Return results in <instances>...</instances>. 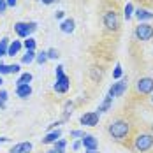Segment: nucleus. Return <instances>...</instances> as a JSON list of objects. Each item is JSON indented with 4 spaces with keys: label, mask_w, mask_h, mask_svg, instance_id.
<instances>
[{
    "label": "nucleus",
    "mask_w": 153,
    "mask_h": 153,
    "mask_svg": "<svg viewBox=\"0 0 153 153\" xmlns=\"http://www.w3.org/2000/svg\"><path fill=\"white\" fill-rule=\"evenodd\" d=\"M136 92L139 95H152L153 93V77H139L136 81Z\"/></svg>",
    "instance_id": "nucleus-6"
},
{
    "label": "nucleus",
    "mask_w": 153,
    "mask_h": 153,
    "mask_svg": "<svg viewBox=\"0 0 153 153\" xmlns=\"http://www.w3.org/2000/svg\"><path fill=\"white\" fill-rule=\"evenodd\" d=\"M102 21H104L106 30H109V32H118L120 30V16H118V13H116L114 9L106 11V13H104V18H102Z\"/></svg>",
    "instance_id": "nucleus-4"
},
{
    "label": "nucleus",
    "mask_w": 153,
    "mask_h": 153,
    "mask_svg": "<svg viewBox=\"0 0 153 153\" xmlns=\"http://www.w3.org/2000/svg\"><path fill=\"white\" fill-rule=\"evenodd\" d=\"M41 2H42V4H46V5H51V4H55L56 0H41Z\"/></svg>",
    "instance_id": "nucleus-34"
},
{
    "label": "nucleus",
    "mask_w": 153,
    "mask_h": 153,
    "mask_svg": "<svg viewBox=\"0 0 153 153\" xmlns=\"http://www.w3.org/2000/svg\"><path fill=\"white\" fill-rule=\"evenodd\" d=\"M122 74H123L122 65H120V63H116V67H114V71H113V77H114V79H120Z\"/></svg>",
    "instance_id": "nucleus-28"
},
{
    "label": "nucleus",
    "mask_w": 153,
    "mask_h": 153,
    "mask_svg": "<svg viewBox=\"0 0 153 153\" xmlns=\"http://www.w3.org/2000/svg\"><path fill=\"white\" fill-rule=\"evenodd\" d=\"M14 32H16V35H18L19 39H27V37H30L28 21H18V23H14Z\"/></svg>",
    "instance_id": "nucleus-9"
},
{
    "label": "nucleus",
    "mask_w": 153,
    "mask_h": 153,
    "mask_svg": "<svg viewBox=\"0 0 153 153\" xmlns=\"http://www.w3.org/2000/svg\"><path fill=\"white\" fill-rule=\"evenodd\" d=\"M150 134H153V123L150 125Z\"/></svg>",
    "instance_id": "nucleus-37"
},
{
    "label": "nucleus",
    "mask_w": 153,
    "mask_h": 153,
    "mask_svg": "<svg viewBox=\"0 0 153 153\" xmlns=\"http://www.w3.org/2000/svg\"><path fill=\"white\" fill-rule=\"evenodd\" d=\"M79 122H81V125H85V127H95V125L99 123V113H97V111L85 113V114L79 118Z\"/></svg>",
    "instance_id": "nucleus-8"
},
{
    "label": "nucleus",
    "mask_w": 153,
    "mask_h": 153,
    "mask_svg": "<svg viewBox=\"0 0 153 153\" xmlns=\"http://www.w3.org/2000/svg\"><path fill=\"white\" fill-rule=\"evenodd\" d=\"M35 55H37L35 51H27V53L23 55V58H21V63H25V65H27V63L35 62Z\"/></svg>",
    "instance_id": "nucleus-21"
},
{
    "label": "nucleus",
    "mask_w": 153,
    "mask_h": 153,
    "mask_svg": "<svg viewBox=\"0 0 153 153\" xmlns=\"http://www.w3.org/2000/svg\"><path fill=\"white\" fill-rule=\"evenodd\" d=\"M44 153H56L55 150H48V152H44Z\"/></svg>",
    "instance_id": "nucleus-39"
},
{
    "label": "nucleus",
    "mask_w": 153,
    "mask_h": 153,
    "mask_svg": "<svg viewBox=\"0 0 153 153\" xmlns=\"http://www.w3.org/2000/svg\"><path fill=\"white\" fill-rule=\"evenodd\" d=\"M85 152H86V153H99L97 150H85Z\"/></svg>",
    "instance_id": "nucleus-36"
},
{
    "label": "nucleus",
    "mask_w": 153,
    "mask_h": 153,
    "mask_svg": "<svg viewBox=\"0 0 153 153\" xmlns=\"http://www.w3.org/2000/svg\"><path fill=\"white\" fill-rule=\"evenodd\" d=\"M60 137H62V130H60V128L51 130L49 134H46V136H44V139H42V144H53V143H56Z\"/></svg>",
    "instance_id": "nucleus-12"
},
{
    "label": "nucleus",
    "mask_w": 153,
    "mask_h": 153,
    "mask_svg": "<svg viewBox=\"0 0 153 153\" xmlns=\"http://www.w3.org/2000/svg\"><path fill=\"white\" fill-rule=\"evenodd\" d=\"M71 137H85L83 130H71Z\"/></svg>",
    "instance_id": "nucleus-29"
},
{
    "label": "nucleus",
    "mask_w": 153,
    "mask_h": 153,
    "mask_svg": "<svg viewBox=\"0 0 153 153\" xmlns=\"http://www.w3.org/2000/svg\"><path fill=\"white\" fill-rule=\"evenodd\" d=\"M150 102H152V106H153V93L150 95Z\"/></svg>",
    "instance_id": "nucleus-38"
},
{
    "label": "nucleus",
    "mask_w": 153,
    "mask_h": 153,
    "mask_svg": "<svg viewBox=\"0 0 153 153\" xmlns=\"http://www.w3.org/2000/svg\"><path fill=\"white\" fill-rule=\"evenodd\" d=\"M5 104H7V92L0 90V111L5 109Z\"/></svg>",
    "instance_id": "nucleus-27"
},
{
    "label": "nucleus",
    "mask_w": 153,
    "mask_h": 153,
    "mask_svg": "<svg viewBox=\"0 0 153 153\" xmlns=\"http://www.w3.org/2000/svg\"><path fill=\"white\" fill-rule=\"evenodd\" d=\"M53 144H55V148H53V150H55L56 153H63V152H65V148H67L65 139H58V141H56V143H53Z\"/></svg>",
    "instance_id": "nucleus-22"
},
{
    "label": "nucleus",
    "mask_w": 153,
    "mask_h": 153,
    "mask_svg": "<svg viewBox=\"0 0 153 153\" xmlns=\"http://www.w3.org/2000/svg\"><path fill=\"white\" fill-rule=\"evenodd\" d=\"M4 74H5V63L0 60V76H4Z\"/></svg>",
    "instance_id": "nucleus-32"
},
{
    "label": "nucleus",
    "mask_w": 153,
    "mask_h": 153,
    "mask_svg": "<svg viewBox=\"0 0 153 153\" xmlns=\"http://www.w3.org/2000/svg\"><path fill=\"white\" fill-rule=\"evenodd\" d=\"M23 46H25L27 51H35V39L33 37H27L25 42H23Z\"/></svg>",
    "instance_id": "nucleus-23"
},
{
    "label": "nucleus",
    "mask_w": 153,
    "mask_h": 153,
    "mask_svg": "<svg viewBox=\"0 0 153 153\" xmlns=\"http://www.w3.org/2000/svg\"><path fill=\"white\" fill-rule=\"evenodd\" d=\"M132 16H134V5H132V4H127V5H125V19L128 21Z\"/></svg>",
    "instance_id": "nucleus-26"
},
{
    "label": "nucleus",
    "mask_w": 153,
    "mask_h": 153,
    "mask_svg": "<svg viewBox=\"0 0 153 153\" xmlns=\"http://www.w3.org/2000/svg\"><path fill=\"white\" fill-rule=\"evenodd\" d=\"M30 81H32V74L30 72H25V74H21L19 79L16 81V86H19V85H30Z\"/></svg>",
    "instance_id": "nucleus-19"
},
{
    "label": "nucleus",
    "mask_w": 153,
    "mask_h": 153,
    "mask_svg": "<svg viewBox=\"0 0 153 153\" xmlns=\"http://www.w3.org/2000/svg\"><path fill=\"white\" fill-rule=\"evenodd\" d=\"M19 71H21V65H19V63L5 65V74H19Z\"/></svg>",
    "instance_id": "nucleus-20"
},
{
    "label": "nucleus",
    "mask_w": 153,
    "mask_h": 153,
    "mask_svg": "<svg viewBox=\"0 0 153 153\" xmlns=\"http://www.w3.org/2000/svg\"><path fill=\"white\" fill-rule=\"evenodd\" d=\"M9 141V137H4V136H0V143H7Z\"/></svg>",
    "instance_id": "nucleus-35"
},
{
    "label": "nucleus",
    "mask_w": 153,
    "mask_h": 153,
    "mask_svg": "<svg viewBox=\"0 0 153 153\" xmlns=\"http://www.w3.org/2000/svg\"><path fill=\"white\" fill-rule=\"evenodd\" d=\"M48 60H56L58 56H60V51L58 49H55V48H51V49H48Z\"/></svg>",
    "instance_id": "nucleus-25"
},
{
    "label": "nucleus",
    "mask_w": 153,
    "mask_h": 153,
    "mask_svg": "<svg viewBox=\"0 0 153 153\" xmlns=\"http://www.w3.org/2000/svg\"><path fill=\"white\" fill-rule=\"evenodd\" d=\"M127 86H128V79L127 77H123V79H120L118 83H113V86L109 88V97H122L123 93H125V90H127Z\"/></svg>",
    "instance_id": "nucleus-7"
},
{
    "label": "nucleus",
    "mask_w": 153,
    "mask_h": 153,
    "mask_svg": "<svg viewBox=\"0 0 153 153\" xmlns=\"http://www.w3.org/2000/svg\"><path fill=\"white\" fill-rule=\"evenodd\" d=\"M32 148H33L32 143L25 141V143H18V144H14V146H11L9 153H30Z\"/></svg>",
    "instance_id": "nucleus-10"
},
{
    "label": "nucleus",
    "mask_w": 153,
    "mask_h": 153,
    "mask_svg": "<svg viewBox=\"0 0 153 153\" xmlns=\"http://www.w3.org/2000/svg\"><path fill=\"white\" fill-rule=\"evenodd\" d=\"M35 62H37L39 65H44V63L48 62V53H46V51L37 53V55H35Z\"/></svg>",
    "instance_id": "nucleus-24"
},
{
    "label": "nucleus",
    "mask_w": 153,
    "mask_h": 153,
    "mask_svg": "<svg viewBox=\"0 0 153 153\" xmlns=\"http://www.w3.org/2000/svg\"><path fill=\"white\" fill-rule=\"evenodd\" d=\"M153 148V134L150 132H141L134 137V150L144 153V152H150Z\"/></svg>",
    "instance_id": "nucleus-2"
},
{
    "label": "nucleus",
    "mask_w": 153,
    "mask_h": 153,
    "mask_svg": "<svg viewBox=\"0 0 153 153\" xmlns=\"http://www.w3.org/2000/svg\"><path fill=\"white\" fill-rule=\"evenodd\" d=\"M5 4H7V7H16L18 0H5Z\"/></svg>",
    "instance_id": "nucleus-31"
},
{
    "label": "nucleus",
    "mask_w": 153,
    "mask_h": 153,
    "mask_svg": "<svg viewBox=\"0 0 153 153\" xmlns=\"http://www.w3.org/2000/svg\"><path fill=\"white\" fill-rule=\"evenodd\" d=\"M9 7H7V4H5V0H0V14H5V11H7Z\"/></svg>",
    "instance_id": "nucleus-30"
},
{
    "label": "nucleus",
    "mask_w": 153,
    "mask_h": 153,
    "mask_svg": "<svg viewBox=\"0 0 153 153\" xmlns=\"http://www.w3.org/2000/svg\"><path fill=\"white\" fill-rule=\"evenodd\" d=\"M21 48H23V42H21V41H11V42H9V48H7V56L18 55Z\"/></svg>",
    "instance_id": "nucleus-16"
},
{
    "label": "nucleus",
    "mask_w": 153,
    "mask_h": 153,
    "mask_svg": "<svg viewBox=\"0 0 153 153\" xmlns=\"http://www.w3.org/2000/svg\"><path fill=\"white\" fill-rule=\"evenodd\" d=\"M134 35L137 41H143V42H148L153 39V27L148 25V23H139L134 30Z\"/></svg>",
    "instance_id": "nucleus-5"
},
{
    "label": "nucleus",
    "mask_w": 153,
    "mask_h": 153,
    "mask_svg": "<svg viewBox=\"0 0 153 153\" xmlns=\"http://www.w3.org/2000/svg\"><path fill=\"white\" fill-rule=\"evenodd\" d=\"M9 37H2L0 39V58L2 56H7V48H9Z\"/></svg>",
    "instance_id": "nucleus-18"
},
{
    "label": "nucleus",
    "mask_w": 153,
    "mask_h": 153,
    "mask_svg": "<svg viewBox=\"0 0 153 153\" xmlns=\"http://www.w3.org/2000/svg\"><path fill=\"white\" fill-rule=\"evenodd\" d=\"M16 95L19 99H28L32 95V86L30 85H19V86H16Z\"/></svg>",
    "instance_id": "nucleus-14"
},
{
    "label": "nucleus",
    "mask_w": 153,
    "mask_h": 153,
    "mask_svg": "<svg viewBox=\"0 0 153 153\" xmlns=\"http://www.w3.org/2000/svg\"><path fill=\"white\" fill-rule=\"evenodd\" d=\"M107 132L109 136L114 139V141H123L130 136L132 132V123L125 118H116V120H111L107 125Z\"/></svg>",
    "instance_id": "nucleus-1"
},
{
    "label": "nucleus",
    "mask_w": 153,
    "mask_h": 153,
    "mask_svg": "<svg viewBox=\"0 0 153 153\" xmlns=\"http://www.w3.org/2000/svg\"><path fill=\"white\" fill-rule=\"evenodd\" d=\"M2 83H4V79H2V76H0V86H2Z\"/></svg>",
    "instance_id": "nucleus-40"
},
{
    "label": "nucleus",
    "mask_w": 153,
    "mask_h": 153,
    "mask_svg": "<svg viewBox=\"0 0 153 153\" xmlns=\"http://www.w3.org/2000/svg\"><path fill=\"white\" fill-rule=\"evenodd\" d=\"M74 28H76V21H74L72 18H67V19H63L60 23V30L63 32V33H72Z\"/></svg>",
    "instance_id": "nucleus-13"
},
{
    "label": "nucleus",
    "mask_w": 153,
    "mask_h": 153,
    "mask_svg": "<svg viewBox=\"0 0 153 153\" xmlns=\"http://www.w3.org/2000/svg\"><path fill=\"white\" fill-rule=\"evenodd\" d=\"M55 74H56V83H55V92L58 93H65L69 90V86H71V79L69 76H65V72H63V65H58L56 67V71H55Z\"/></svg>",
    "instance_id": "nucleus-3"
},
{
    "label": "nucleus",
    "mask_w": 153,
    "mask_h": 153,
    "mask_svg": "<svg viewBox=\"0 0 153 153\" xmlns=\"http://www.w3.org/2000/svg\"><path fill=\"white\" fill-rule=\"evenodd\" d=\"M81 144L85 146V150H97V146H99L97 139L90 134H85V137H81Z\"/></svg>",
    "instance_id": "nucleus-11"
},
{
    "label": "nucleus",
    "mask_w": 153,
    "mask_h": 153,
    "mask_svg": "<svg viewBox=\"0 0 153 153\" xmlns=\"http://www.w3.org/2000/svg\"><path fill=\"white\" fill-rule=\"evenodd\" d=\"M134 16L139 19V23H144V21H150V19H153V13L146 11V9H137V11L134 13Z\"/></svg>",
    "instance_id": "nucleus-15"
},
{
    "label": "nucleus",
    "mask_w": 153,
    "mask_h": 153,
    "mask_svg": "<svg viewBox=\"0 0 153 153\" xmlns=\"http://www.w3.org/2000/svg\"><path fill=\"white\" fill-rule=\"evenodd\" d=\"M111 106H113V97H109V95H107L106 99H104V102H102V104L99 106V109H97V111H99V114H100V113H106V111H109V109H111Z\"/></svg>",
    "instance_id": "nucleus-17"
},
{
    "label": "nucleus",
    "mask_w": 153,
    "mask_h": 153,
    "mask_svg": "<svg viewBox=\"0 0 153 153\" xmlns=\"http://www.w3.org/2000/svg\"><path fill=\"white\" fill-rule=\"evenodd\" d=\"M63 16H65V13H63V11H56V13H55V18H56V19H62Z\"/></svg>",
    "instance_id": "nucleus-33"
}]
</instances>
